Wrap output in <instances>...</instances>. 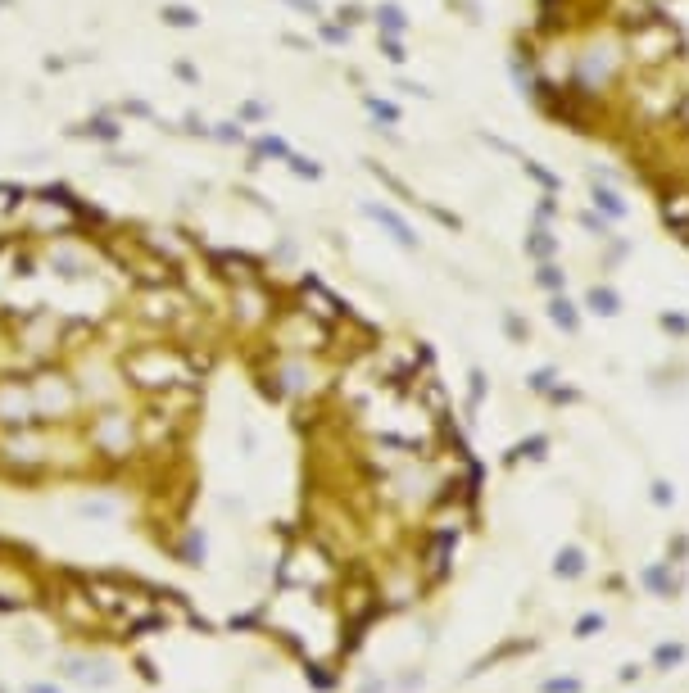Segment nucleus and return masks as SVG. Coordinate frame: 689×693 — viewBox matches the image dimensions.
Here are the masks:
<instances>
[{
  "mask_svg": "<svg viewBox=\"0 0 689 693\" xmlns=\"http://www.w3.org/2000/svg\"><path fill=\"white\" fill-rule=\"evenodd\" d=\"M5 5H14V0H0V9H5Z\"/></svg>",
  "mask_w": 689,
  "mask_h": 693,
  "instance_id": "412c9836",
  "label": "nucleus"
},
{
  "mask_svg": "<svg viewBox=\"0 0 689 693\" xmlns=\"http://www.w3.org/2000/svg\"><path fill=\"white\" fill-rule=\"evenodd\" d=\"M159 18H164L168 27H200V9H195V5H181V0L159 5Z\"/></svg>",
  "mask_w": 689,
  "mask_h": 693,
  "instance_id": "0eeeda50",
  "label": "nucleus"
},
{
  "mask_svg": "<svg viewBox=\"0 0 689 693\" xmlns=\"http://www.w3.org/2000/svg\"><path fill=\"white\" fill-rule=\"evenodd\" d=\"M118 372L132 390L155 399V394H168V390H190L200 381V354L177 340L164 344V335H146L132 349H123Z\"/></svg>",
  "mask_w": 689,
  "mask_h": 693,
  "instance_id": "f257e3e1",
  "label": "nucleus"
},
{
  "mask_svg": "<svg viewBox=\"0 0 689 693\" xmlns=\"http://www.w3.org/2000/svg\"><path fill=\"white\" fill-rule=\"evenodd\" d=\"M118 113H123V118H155V109H150L146 100H123Z\"/></svg>",
  "mask_w": 689,
  "mask_h": 693,
  "instance_id": "ddd939ff",
  "label": "nucleus"
},
{
  "mask_svg": "<svg viewBox=\"0 0 689 693\" xmlns=\"http://www.w3.org/2000/svg\"><path fill=\"white\" fill-rule=\"evenodd\" d=\"M300 304L309 308L313 317H322V322H340V317H349V308H340V300L322 281H300Z\"/></svg>",
  "mask_w": 689,
  "mask_h": 693,
  "instance_id": "20e7f679",
  "label": "nucleus"
},
{
  "mask_svg": "<svg viewBox=\"0 0 689 693\" xmlns=\"http://www.w3.org/2000/svg\"><path fill=\"white\" fill-rule=\"evenodd\" d=\"M368 109L377 113V118H386V122H399V109H395V104H386V100H377V95H368Z\"/></svg>",
  "mask_w": 689,
  "mask_h": 693,
  "instance_id": "dca6fc26",
  "label": "nucleus"
},
{
  "mask_svg": "<svg viewBox=\"0 0 689 693\" xmlns=\"http://www.w3.org/2000/svg\"><path fill=\"white\" fill-rule=\"evenodd\" d=\"M286 163H291V168L300 172V177H322V168H318V163H313V159H304V154H291V159H286Z\"/></svg>",
  "mask_w": 689,
  "mask_h": 693,
  "instance_id": "2eb2a0df",
  "label": "nucleus"
},
{
  "mask_svg": "<svg viewBox=\"0 0 689 693\" xmlns=\"http://www.w3.org/2000/svg\"><path fill=\"white\" fill-rule=\"evenodd\" d=\"M553 322L567 326V331H576V313H571V304H567V300H553Z\"/></svg>",
  "mask_w": 689,
  "mask_h": 693,
  "instance_id": "4468645a",
  "label": "nucleus"
},
{
  "mask_svg": "<svg viewBox=\"0 0 689 693\" xmlns=\"http://www.w3.org/2000/svg\"><path fill=\"white\" fill-rule=\"evenodd\" d=\"M241 136H245L241 118H236V122H218V127H214V141H223V146H241Z\"/></svg>",
  "mask_w": 689,
  "mask_h": 693,
  "instance_id": "9d476101",
  "label": "nucleus"
},
{
  "mask_svg": "<svg viewBox=\"0 0 689 693\" xmlns=\"http://www.w3.org/2000/svg\"><path fill=\"white\" fill-rule=\"evenodd\" d=\"M73 136H86V141H100V146H118L123 141V122L113 113H91L86 122L73 127Z\"/></svg>",
  "mask_w": 689,
  "mask_h": 693,
  "instance_id": "39448f33",
  "label": "nucleus"
},
{
  "mask_svg": "<svg viewBox=\"0 0 689 693\" xmlns=\"http://www.w3.org/2000/svg\"><path fill=\"white\" fill-rule=\"evenodd\" d=\"M36 693H55V689H36Z\"/></svg>",
  "mask_w": 689,
  "mask_h": 693,
  "instance_id": "4be33fe9",
  "label": "nucleus"
},
{
  "mask_svg": "<svg viewBox=\"0 0 689 693\" xmlns=\"http://www.w3.org/2000/svg\"><path fill=\"white\" fill-rule=\"evenodd\" d=\"M14 236L27 245H46V240L82 236V195L69 186H46V190H23L14 214Z\"/></svg>",
  "mask_w": 689,
  "mask_h": 693,
  "instance_id": "f03ea898",
  "label": "nucleus"
},
{
  "mask_svg": "<svg viewBox=\"0 0 689 693\" xmlns=\"http://www.w3.org/2000/svg\"><path fill=\"white\" fill-rule=\"evenodd\" d=\"M177 77H181V82H195V77H200V73H195V69H190V64H177Z\"/></svg>",
  "mask_w": 689,
  "mask_h": 693,
  "instance_id": "aec40b11",
  "label": "nucleus"
},
{
  "mask_svg": "<svg viewBox=\"0 0 689 693\" xmlns=\"http://www.w3.org/2000/svg\"><path fill=\"white\" fill-rule=\"evenodd\" d=\"M594 204H603V209H608L612 218H621V214H626V209H621V200L612 195V190H594Z\"/></svg>",
  "mask_w": 689,
  "mask_h": 693,
  "instance_id": "f3484780",
  "label": "nucleus"
},
{
  "mask_svg": "<svg viewBox=\"0 0 689 693\" xmlns=\"http://www.w3.org/2000/svg\"><path fill=\"white\" fill-rule=\"evenodd\" d=\"M368 218H377V223L386 227L390 236H395L399 245H404V249H417V236H413V227H408L404 218L395 214V209H386V204H368Z\"/></svg>",
  "mask_w": 689,
  "mask_h": 693,
  "instance_id": "423d86ee",
  "label": "nucleus"
},
{
  "mask_svg": "<svg viewBox=\"0 0 689 693\" xmlns=\"http://www.w3.org/2000/svg\"><path fill=\"white\" fill-rule=\"evenodd\" d=\"M540 286H549V290H553V286H562V272H558V267H540Z\"/></svg>",
  "mask_w": 689,
  "mask_h": 693,
  "instance_id": "6ab92c4d",
  "label": "nucleus"
},
{
  "mask_svg": "<svg viewBox=\"0 0 689 693\" xmlns=\"http://www.w3.org/2000/svg\"><path fill=\"white\" fill-rule=\"evenodd\" d=\"M372 18H377V27H381L386 36H399V32H408V18H404V9H399V5H381V9H377Z\"/></svg>",
  "mask_w": 689,
  "mask_h": 693,
  "instance_id": "6e6552de",
  "label": "nucleus"
},
{
  "mask_svg": "<svg viewBox=\"0 0 689 693\" xmlns=\"http://www.w3.org/2000/svg\"><path fill=\"white\" fill-rule=\"evenodd\" d=\"M86 444H91V458H104V462L132 458V449H141L137 412L118 408V403H104L91 417V426H86Z\"/></svg>",
  "mask_w": 689,
  "mask_h": 693,
  "instance_id": "7ed1b4c3",
  "label": "nucleus"
},
{
  "mask_svg": "<svg viewBox=\"0 0 689 693\" xmlns=\"http://www.w3.org/2000/svg\"><path fill=\"white\" fill-rule=\"evenodd\" d=\"M254 159H291V146L281 136H258L254 141Z\"/></svg>",
  "mask_w": 689,
  "mask_h": 693,
  "instance_id": "1a4fd4ad",
  "label": "nucleus"
},
{
  "mask_svg": "<svg viewBox=\"0 0 689 693\" xmlns=\"http://www.w3.org/2000/svg\"><path fill=\"white\" fill-rule=\"evenodd\" d=\"M381 55H386L390 64H404V59H408V55H404V41H399V36H386V32H381Z\"/></svg>",
  "mask_w": 689,
  "mask_h": 693,
  "instance_id": "9b49d317",
  "label": "nucleus"
},
{
  "mask_svg": "<svg viewBox=\"0 0 689 693\" xmlns=\"http://www.w3.org/2000/svg\"><path fill=\"white\" fill-rule=\"evenodd\" d=\"M590 304H594V313H617V295H612V290H599V286L590 290Z\"/></svg>",
  "mask_w": 689,
  "mask_h": 693,
  "instance_id": "f8f14e48",
  "label": "nucleus"
},
{
  "mask_svg": "<svg viewBox=\"0 0 689 693\" xmlns=\"http://www.w3.org/2000/svg\"><path fill=\"white\" fill-rule=\"evenodd\" d=\"M549 249H553V240L544 236V231H535V240H531V254H540V258H544Z\"/></svg>",
  "mask_w": 689,
  "mask_h": 693,
  "instance_id": "a211bd4d",
  "label": "nucleus"
}]
</instances>
